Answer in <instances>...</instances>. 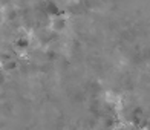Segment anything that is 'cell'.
<instances>
[{"label": "cell", "mask_w": 150, "mask_h": 130, "mask_svg": "<svg viewBox=\"0 0 150 130\" xmlns=\"http://www.w3.org/2000/svg\"><path fill=\"white\" fill-rule=\"evenodd\" d=\"M46 11H47V14H51V16H58V8H57V5L55 3H52V2H49V3H47L46 5Z\"/></svg>", "instance_id": "cell-1"}, {"label": "cell", "mask_w": 150, "mask_h": 130, "mask_svg": "<svg viewBox=\"0 0 150 130\" xmlns=\"http://www.w3.org/2000/svg\"><path fill=\"white\" fill-rule=\"evenodd\" d=\"M115 130H127V129H124V127H120V129H115Z\"/></svg>", "instance_id": "cell-4"}, {"label": "cell", "mask_w": 150, "mask_h": 130, "mask_svg": "<svg viewBox=\"0 0 150 130\" xmlns=\"http://www.w3.org/2000/svg\"><path fill=\"white\" fill-rule=\"evenodd\" d=\"M16 46H17V47H22V49H25V47L28 46V40H26V38H18L17 42H16Z\"/></svg>", "instance_id": "cell-3"}, {"label": "cell", "mask_w": 150, "mask_h": 130, "mask_svg": "<svg viewBox=\"0 0 150 130\" xmlns=\"http://www.w3.org/2000/svg\"><path fill=\"white\" fill-rule=\"evenodd\" d=\"M63 26H64V20L61 18V17H54V22H52V28L54 29H63Z\"/></svg>", "instance_id": "cell-2"}]
</instances>
